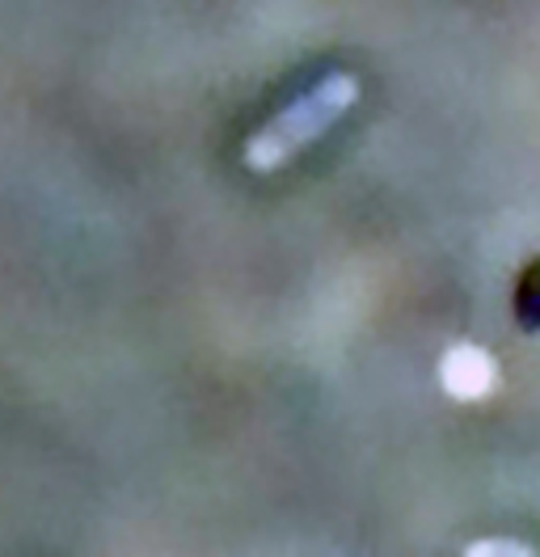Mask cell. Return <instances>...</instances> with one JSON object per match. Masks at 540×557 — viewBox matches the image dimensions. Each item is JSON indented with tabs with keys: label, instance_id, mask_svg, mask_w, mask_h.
<instances>
[{
	"label": "cell",
	"instance_id": "cell-1",
	"mask_svg": "<svg viewBox=\"0 0 540 557\" xmlns=\"http://www.w3.org/2000/svg\"><path fill=\"white\" fill-rule=\"evenodd\" d=\"M511 313L515 325L524 334H540V258H532L519 278H515V292H511Z\"/></svg>",
	"mask_w": 540,
	"mask_h": 557
}]
</instances>
